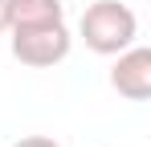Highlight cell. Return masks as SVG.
<instances>
[{"label":"cell","mask_w":151,"mask_h":147,"mask_svg":"<svg viewBox=\"0 0 151 147\" xmlns=\"http://www.w3.org/2000/svg\"><path fill=\"white\" fill-rule=\"evenodd\" d=\"M78 33H82L86 49H94L102 57H114V53H123L127 45H135L139 17H135L127 4H119V0H94V4L82 12Z\"/></svg>","instance_id":"1"},{"label":"cell","mask_w":151,"mask_h":147,"mask_svg":"<svg viewBox=\"0 0 151 147\" xmlns=\"http://www.w3.org/2000/svg\"><path fill=\"white\" fill-rule=\"evenodd\" d=\"M70 45H74V37H70L65 21L37 24V29H12V57L29 70H49L57 61H65Z\"/></svg>","instance_id":"2"},{"label":"cell","mask_w":151,"mask_h":147,"mask_svg":"<svg viewBox=\"0 0 151 147\" xmlns=\"http://www.w3.org/2000/svg\"><path fill=\"white\" fill-rule=\"evenodd\" d=\"M114 70H110V86L131 102L151 98V49L143 45H127L123 53H114Z\"/></svg>","instance_id":"3"},{"label":"cell","mask_w":151,"mask_h":147,"mask_svg":"<svg viewBox=\"0 0 151 147\" xmlns=\"http://www.w3.org/2000/svg\"><path fill=\"white\" fill-rule=\"evenodd\" d=\"M4 17H8V33L12 29H37V24L65 21V4L61 0H4Z\"/></svg>","instance_id":"4"},{"label":"cell","mask_w":151,"mask_h":147,"mask_svg":"<svg viewBox=\"0 0 151 147\" xmlns=\"http://www.w3.org/2000/svg\"><path fill=\"white\" fill-rule=\"evenodd\" d=\"M12 147H61V143L49 139V135H25V139H17Z\"/></svg>","instance_id":"5"},{"label":"cell","mask_w":151,"mask_h":147,"mask_svg":"<svg viewBox=\"0 0 151 147\" xmlns=\"http://www.w3.org/2000/svg\"><path fill=\"white\" fill-rule=\"evenodd\" d=\"M0 33H8V17H4V0H0Z\"/></svg>","instance_id":"6"}]
</instances>
